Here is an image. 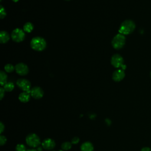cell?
<instances>
[{
    "label": "cell",
    "instance_id": "22",
    "mask_svg": "<svg viewBox=\"0 0 151 151\" xmlns=\"http://www.w3.org/2000/svg\"><path fill=\"white\" fill-rule=\"evenodd\" d=\"M6 142V138L5 137V136L1 135L0 136V145L2 146L4 144H5Z\"/></svg>",
    "mask_w": 151,
    "mask_h": 151
},
{
    "label": "cell",
    "instance_id": "3",
    "mask_svg": "<svg viewBox=\"0 0 151 151\" xmlns=\"http://www.w3.org/2000/svg\"><path fill=\"white\" fill-rule=\"evenodd\" d=\"M126 38L124 35L122 34H118L114 36L111 41V45L116 50H119L123 48L125 44Z\"/></svg>",
    "mask_w": 151,
    "mask_h": 151
},
{
    "label": "cell",
    "instance_id": "15",
    "mask_svg": "<svg viewBox=\"0 0 151 151\" xmlns=\"http://www.w3.org/2000/svg\"><path fill=\"white\" fill-rule=\"evenodd\" d=\"M7 75L6 74V73L3 71H0V84L1 85L4 86L7 82Z\"/></svg>",
    "mask_w": 151,
    "mask_h": 151
},
{
    "label": "cell",
    "instance_id": "21",
    "mask_svg": "<svg viewBox=\"0 0 151 151\" xmlns=\"http://www.w3.org/2000/svg\"><path fill=\"white\" fill-rule=\"evenodd\" d=\"M6 16V12L5 8L1 5V9H0V18L1 19H3Z\"/></svg>",
    "mask_w": 151,
    "mask_h": 151
},
{
    "label": "cell",
    "instance_id": "11",
    "mask_svg": "<svg viewBox=\"0 0 151 151\" xmlns=\"http://www.w3.org/2000/svg\"><path fill=\"white\" fill-rule=\"evenodd\" d=\"M55 146L54 140L50 138L45 139L42 143V147L45 150H51Z\"/></svg>",
    "mask_w": 151,
    "mask_h": 151
},
{
    "label": "cell",
    "instance_id": "19",
    "mask_svg": "<svg viewBox=\"0 0 151 151\" xmlns=\"http://www.w3.org/2000/svg\"><path fill=\"white\" fill-rule=\"evenodd\" d=\"M4 69L5 70V71L7 72V73H11V72H12L14 70L15 67L11 64H6L5 65Z\"/></svg>",
    "mask_w": 151,
    "mask_h": 151
},
{
    "label": "cell",
    "instance_id": "12",
    "mask_svg": "<svg viewBox=\"0 0 151 151\" xmlns=\"http://www.w3.org/2000/svg\"><path fill=\"white\" fill-rule=\"evenodd\" d=\"M94 147L90 142H85L81 145V151H93Z\"/></svg>",
    "mask_w": 151,
    "mask_h": 151
},
{
    "label": "cell",
    "instance_id": "16",
    "mask_svg": "<svg viewBox=\"0 0 151 151\" xmlns=\"http://www.w3.org/2000/svg\"><path fill=\"white\" fill-rule=\"evenodd\" d=\"M23 28H24V31L27 32H31L33 28H34V26H33V24L31 22H27L24 24V27H23Z\"/></svg>",
    "mask_w": 151,
    "mask_h": 151
},
{
    "label": "cell",
    "instance_id": "6",
    "mask_svg": "<svg viewBox=\"0 0 151 151\" xmlns=\"http://www.w3.org/2000/svg\"><path fill=\"white\" fill-rule=\"evenodd\" d=\"M25 37L24 31L20 28H16L14 29L11 33V38L12 40L17 42L22 41Z\"/></svg>",
    "mask_w": 151,
    "mask_h": 151
},
{
    "label": "cell",
    "instance_id": "25",
    "mask_svg": "<svg viewBox=\"0 0 151 151\" xmlns=\"http://www.w3.org/2000/svg\"><path fill=\"white\" fill-rule=\"evenodd\" d=\"M4 127H5V126L4 125V124L2 123V122H1V125H0V129H1V133H2V132H3V131H4Z\"/></svg>",
    "mask_w": 151,
    "mask_h": 151
},
{
    "label": "cell",
    "instance_id": "33",
    "mask_svg": "<svg viewBox=\"0 0 151 151\" xmlns=\"http://www.w3.org/2000/svg\"><path fill=\"white\" fill-rule=\"evenodd\" d=\"M1 1H2V0H1Z\"/></svg>",
    "mask_w": 151,
    "mask_h": 151
},
{
    "label": "cell",
    "instance_id": "10",
    "mask_svg": "<svg viewBox=\"0 0 151 151\" xmlns=\"http://www.w3.org/2000/svg\"><path fill=\"white\" fill-rule=\"evenodd\" d=\"M125 76L124 71L123 69H118L114 71L112 74V79L115 81H120Z\"/></svg>",
    "mask_w": 151,
    "mask_h": 151
},
{
    "label": "cell",
    "instance_id": "23",
    "mask_svg": "<svg viewBox=\"0 0 151 151\" xmlns=\"http://www.w3.org/2000/svg\"><path fill=\"white\" fill-rule=\"evenodd\" d=\"M80 141V139L78 137H74L71 140V143L73 144H77Z\"/></svg>",
    "mask_w": 151,
    "mask_h": 151
},
{
    "label": "cell",
    "instance_id": "32",
    "mask_svg": "<svg viewBox=\"0 0 151 151\" xmlns=\"http://www.w3.org/2000/svg\"><path fill=\"white\" fill-rule=\"evenodd\" d=\"M66 1H69V0H66Z\"/></svg>",
    "mask_w": 151,
    "mask_h": 151
},
{
    "label": "cell",
    "instance_id": "17",
    "mask_svg": "<svg viewBox=\"0 0 151 151\" xmlns=\"http://www.w3.org/2000/svg\"><path fill=\"white\" fill-rule=\"evenodd\" d=\"M14 88V84L12 82H7L4 86V88L6 91H11Z\"/></svg>",
    "mask_w": 151,
    "mask_h": 151
},
{
    "label": "cell",
    "instance_id": "7",
    "mask_svg": "<svg viewBox=\"0 0 151 151\" xmlns=\"http://www.w3.org/2000/svg\"><path fill=\"white\" fill-rule=\"evenodd\" d=\"M17 85L24 91H26L29 93H31V83L28 80L24 78L18 79L17 81Z\"/></svg>",
    "mask_w": 151,
    "mask_h": 151
},
{
    "label": "cell",
    "instance_id": "9",
    "mask_svg": "<svg viewBox=\"0 0 151 151\" xmlns=\"http://www.w3.org/2000/svg\"><path fill=\"white\" fill-rule=\"evenodd\" d=\"M30 94L33 98L35 99H39L43 96L44 91L41 87H34L31 89Z\"/></svg>",
    "mask_w": 151,
    "mask_h": 151
},
{
    "label": "cell",
    "instance_id": "31",
    "mask_svg": "<svg viewBox=\"0 0 151 151\" xmlns=\"http://www.w3.org/2000/svg\"><path fill=\"white\" fill-rule=\"evenodd\" d=\"M51 151H54V150H51Z\"/></svg>",
    "mask_w": 151,
    "mask_h": 151
},
{
    "label": "cell",
    "instance_id": "27",
    "mask_svg": "<svg viewBox=\"0 0 151 151\" xmlns=\"http://www.w3.org/2000/svg\"><path fill=\"white\" fill-rule=\"evenodd\" d=\"M26 151H37V150L35 149H30L27 150Z\"/></svg>",
    "mask_w": 151,
    "mask_h": 151
},
{
    "label": "cell",
    "instance_id": "24",
    "mask_svg": "<svg viewBox=\"0 0 151 151\" xmlns=\"http://www.w3.org/2000/svg\"><path fill=\"white\" fill-rule=\"evenodd\" d=\"M5 90L4 88V87H1L0 88V96H1V100L2 99V98L4 96L5 94Z\"/></svg>",
    "mask_w": 151,
    "mask_h": 151
},
{
    "label": "cell",
    "instance_id": "5",
    "mask_svg": "<svg viewBox=\"0 0 151 151\" xmlns=\"http://www.w3.org/2000/svg\"><path fill=\"white\" fill-rule=\"evenodd\" d=\"M123 63H124L123 58L120 55L118 54H116L111 57V64L115 68L122 67V69L124 70V69H125L126 68V65H124Z\"/></svg>",
    "mask_w": 151,
    "mask_h": 151
},
{
    "label": "cell",
    "instance_id": "20",
    "mask_svg": "<svg viewBox=\"0 0 151 151\" xmlns=\"http://www.w3.org/2000/svg\"><path fill=\"white\" fill-rule=\"evenodd\" d=\"M16 151H26V147L23 144H18L16 146Z\"/></svg>",
    "mask_w": 151,
    "mask_h": 151
},
{
    "label": "cell",
    "instance_id": "28",
    "mask_svg": "<svg viewBox=\"0 0 151 151\" xmlns=\"http://www.w3.org/2000/svg\"><path fill=\"white\" fill-rule=\"evenodd\" d=\"M12 1H14V2H18L19 0H12Z\"/></svg>",
    "mask_w": 151,
    "mask_h": 151
},
{
    "label": "cell",
    "instance_id": "1",
    "mask_svg": "<svg viewBox=\"0 0 151 151\" xmlns=\"http://www.w3.org/2000/svg\"><path fill=\"white\" fill-rule=\"evenodd\" d=\"M135 28L134 22L130 19H127L123 21L119 29L120 34L123 35H127L131 34Z\"/></svg>",
    "mask_w": 151,
    "mask_h": 151
},
{
    "label": "cell",
    "instance_id": "2",
    "mask_svg": "<svg viewBox=\"0 0 151 151\" xmlns=\"http://www.w3.org/2000/svg\"><path fill=\"white\" fill-rule=\"evenodd\" d=\"M30 45L33 50L41 51L46 48L47 43L43 38L40 37H35L31 40Z\"/></svg>",
    "mask_w": 151,
    "mask_h": 151
},
{
    "label": "cell",
    "instance_id": "29",
    "mask_svg": "<svg viewBox=\"0 0 151 151\" xmlns=\"http://www.w3.org/2000/svg\"><path fill=\"white\" fill-rule=\"evenodd\" d=\"M58 151H64L63 150H58Z\"/></svg>",
    "mask_w": 151,
    "mask_h": 151
},
{
    "label": "cell",
    "instance_id": "30",
    "mask_svg": "<svg viewBox=\"0 0 151 151\" xmlns=\"http://www.w3.org/2000/svg\"><path fill=\"white\" fill-rule=\"evenodd\" d=\"M150 78H151V71H150Z\"/></svg>",
    "mask_w": 151,
    "mask_h": 151
},
{
    "label": "cell",
    "instance_id": "18",
    "mask_svg": "<svg viewBox=\"0 0 151 151\" xmlns=\"http://www.w3.org/2000/svg\"><path fill=\"white\" fill-rule=\"evenodd\" d=\"M61 147L63 150H68L71 148V142H65L62 143Z\"/></svg>",
    "mask_w": 151,
    "mask_h": 151
},
{
    "label": "cell",
    "instance_id": "4",
    "mask_svg": "<svg viewBox=\"0 0 151 151\" xmlns=\"http://www.w3.org/2000/svg\"><path fill=\"white\" fill-rule=\"evenodd\" d=\"M27 144L31 147L35 148L38 147L41 143L40 139L39 137L35 133L29 134L25 139Z\"/></svg>",
    "mask_w": 151,
    "mask_h": 151
},
{
    "label": "cell",
    "instance_id": "26",
    "mask_svg": "<svg viewBox=\"0 0 151 151\" xmlns=\"http://www.w3.org/2000/svg\"><path fill=\"white\" fill-rule=\"evenodd\" d=\"M141 151H151V149H150L149 147H143V148L142 149Z\"/></svg>",
    "mask_w": 151,
    "mask_h": 151
},
{
    "label": "cell",
    "instance_id": "13",
    "mask_svg": "<svg viewBox=\"0 0 151 151\" xmlns=\"http://www.w3.org/2000/svg\"><path fill=\"white\" fill-rule=\"evenodd\" d=\"M30 93L26 92V91H24L21 93H20V94L19 95L18 99L19 100L22 102V103H27L28 102L29 99H30Z\"/></svg>",
    "mask_w": 151,
    "mask_h": 151
},
{
    "label": "cell",
    "instance_id": "8",
    "mask_svg": "<svg viewBox=\"0 0 151 151\" xmlns=\"http://www.w3.org/2000/svg\"><path fill=\"white\" fill-rule=\"evenodd\" d=\"M15 70L17 73L20 76H25L28 73L29 71L28 66L22 63L16 64L15 66Z\"/></svg>",
    "mask_w": 151,
    "mask_h": 151
},
{
    "label": "cell",
    "instance_id": "14",
    "mask_svg": "<svg viewBox=\"0 0 151 151\" xmlns=\"http://www.w3.org/2000/svg\"><path fill=\"white\" fill-rule=\"evenodd\" d=\"M9 40V35L8 32L5 31H1L0 32V42L1 43H6Z\"/></svg>",
    "mask_w": 151,
    "mask_h": 151
}]
</instances>
